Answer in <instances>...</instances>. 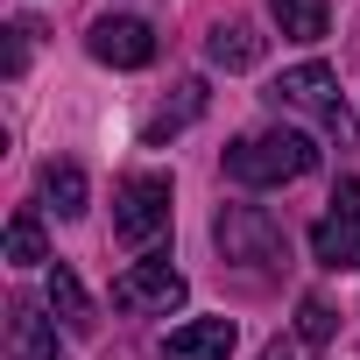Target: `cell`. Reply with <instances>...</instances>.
I'll list each match as a JSON object with an SVG mask.
<instances>
[{
	"mask_svg": "<svg viewBox=\"0 0 360 360\" xmlns=\"http://www.w3.org/2000/svg\"><path fill=\"white\" fill-rule=\"evenodd\" d=\"M318 169V141L297 134V127H262V134H240L226 148V176L248 191H269V184H297V176Z\"/></svg>",
	"mask_w": 360,
	"mask_h": 360,
	"instance_id": "1",
	"label": "cell"
},
{
	"mask_svg": "<svg viewBox=\"0 0 360 360\" xmlns=\"http://www.w3.org/2000/svg\"><path fill=\"white\" fill-rule=\"evenodd\" d=\"M269 99L290 106V113H318V127H325L339 148H360V120H353V106H346L332 64H290V71L269 85Z\"/></svg>",
	"mask_w": 360,
	"mask_h": 360,
	"instance_id": "2",
	"label": "cell"
},
{
	"mask_svg": "<svg viewBox=\"0 0 360 360\" xmlns=\"http://www.w3.org/2000/svg\"><path fill=\"white\" fill-rule=\"evenodd\" d=\"M212 248H219L226 269H248V276H269V269L290 262V240H283L276 212H262V205H219V219H212Z\"/></svg>",
	"mask_w": 360,
	"mask_h": 360,
	"instance_id": "3",
	"label": "cell"
},
{
	"mask_svg": "<svg viewBox=\"0 0 360 360\" xmlns=\"http://www.w3.org/2000/svg\"><path fill=\"white\" fill-rule=\"evenodd\" d=\"M162 233H169V176H155V169L120 176V191H113V240L120 248H155Z\"/></svg>",
	"mask_w": 360,
	"mask_h": 360,
	"instance_id": "4",
	"label": "cell"
},
{
	"mask_svg": "<svg viewBox=\"0 0 360 360\" xmlns=\"http://www.w3.org/2000/svg\"><path fill=\"white\" fill-rule=\"evenodd\" d=\"M184 297H191V283H184V269H169V255H148L127 276H113V311H127V318H169V311H184Z\"/></svg>",
	"mask_w": 360,
	"mask_h": 360,
	"instance_id": "5",
	"label": "cell"
},
{
	"mask_svg": "<svg viewBox=\"0 0 360 360\" xmlns=\"http://www.w3.org/2000/svg\"><path fill=\"white\" fill-rule=\"evenodd\" d=\"M85 50L99 64H113V71H141V64H155V29L141 15H99L85 29Z\"/></svg>",
	"mask_w": 360,
	"mask_h": 360,
	"instance_id": "6",
	"label": "cell"
},
{
	"mask_svg": "<svg viewBox=\"0 0 360 360\" xmlns=\"http://www.w3.org/2000/svg\"><path fill=\"white\" fill-rule=\"evenodd\" d=\"M8 360H57V318L36 297L8 304Z\"/></svg>",
	"mask_w": 360,
	"mask_h": 360,
	"instance_id": "7",
	"label": "cell"
},
{
	"mask_svg": "<svg viewBox=\"0 0 360 360\" xmlns=\"http://www.w3.org/2000/svg\"><path fill=\"white\" fill-rule=\"evenodd\" d=\"M233 318H191V325H176L162 339V360H226L233 353Z\"/></svg>",
	"mask_w": 360,
	"mask_h": 360,
	"instance_id": "8",
	"label": "cell"
},
{
	"mask_svg": "<svg viewBox=\"0 0 360 360\" xmlns=\"http://www.w3.org/2000/svg\"><path fill=\"white\" fill-rule=\"evenodd\" d=\"M205 99H212V92H205V78H184V85H176V99H162V106L148 113L141 141H148V148H169L176 134H184V127H191V120L205 113Z\"/></svg>",
	"mask_w": 360,
	"mask_h": 360,
	"instance_id": "9",
	"label": "cell"
},
{
	"mask_svg": "<svg viewBox=\"0 0 360 360\" xmlns=\"http://www.w3.org/2000/svg\"><path fill=\"white\" fill-rule=\"evenodd\" d=\"M205 57H212L219 71H255V64L269 57V36H262L255 22H219V29L205 36Z\"/></svg>",
	"mask_w": 360,
	"mask_h": 360,
	"instance_id": "10",
	"label": "cell"
},
{
	"mask_svg": "<svg viewBox=\"0 0 360 360\" xmlns=\"http://www.w3.org/2000/svg\"><path fill=\"white\" fill-rule=\"evenodd\" d=\"M50 311H57V325L71 332V339H85L99 318H92V297H85V283H78V269L71 262H50V297H43Z\"/></svg>",
	"mask_w": 360,
	"mask_h": 360,
	"instance_id": "11",
	"label": "cell"
},
{
	"mask_svg": "<svg viewBox=\"0 0 360 360\" xmlns=\"http://www.w3.org/2000/svg\"><path fill=\"white\" fill-rule=\"evenodd\" d=\"M311 255L318 269H360V212H325L311 226Z\"/></svg>",
	"mask_w": 360,
	"mask_h": 360,
	"instance_id": "12",
	"label": "cell"
},
{
	"mask_svg": "<svg viewBox=\"0 0 360 360\" xmlns=\"http://www.w3.org/2000/svg\"><path fill=\"white\" fill-rule=\"evenodd\" d=\"M269 15L290 43H318L332 29V0H269Z\"/></svg>",
	"mask_w": 360,
	"mask_h": 360,
	"instance_id": "13",
	"label": "cell"
},
{
	"mask_svg": "<svg viewBox=\"0 0 360 360\" xmlns=\"http://www.w3.org/2000/svg\"><path fill=\"white\" fill-rule=\"evenodd\" d=\"M36 184H43V198H50L57 219H78V212H85V169H78V162H43Z\"/></svg>",
	"mask_w": 360,
	"mask_h": 360,
	"instance_id": "14",
	"label": "cell"
},
{
	"mask_svg": "<svg viewBox=\"0 0 360 360\" xmlns=\"http://www.w3.org/2000/svg\"><path fill=\"white\" fill-rule=\"evenodd\" d=\"M8 262H15V269L50 262V240H43V219H36V212H15V219H8Z\"/></svg>",
	"mask_w": 360,
	"mask_h": 360,
	"instance_id": "15",
	"label": "cell"
},
{
	"mask_svg": "<svg viewBox=\"0 0 360 360\" xmlns=\"http://www.w3.org/2000/svg\"><path fill=\"white\" fill-rule=\"evenodd\" d=\"M297 332H304V346H332V332H339L332 304L325 297H297Z\"/></svg>",
	"mask_w": 360,
	"mask_h": 360,
	"instance_id": "16",
	"label": "cell"
},
{
	"mask_svg": "<svg viewBox=\"0 0 360 360\" xmlns=\"http://www.w3.org/2000/svg\"><path fill=\"white\" fill-rule=\"evenodd\" d=\"M0 36H8V57H0V71L22 78V71H29V50H36V22H8Z\"/></svg>",
	"mask_w": 360,
	"mask_h": 360,
	"instance_id": "17",
	"label": "cell"
},
{
	"mask_svg": "<svg viewBox=\"0 0 360 360\" xmlns=\"http://www.w3.org/2000/svg\"><path fill=\"white\" fill-rule=\"evenodd\" d=\"M262 360H297V353H290L283 339H269V346H262Z\"/></svg>",
	"mask_w": 360,
	"mask_h": 360,
	"instance_id": "18",
	"label": "cell"
}]
</instances>
